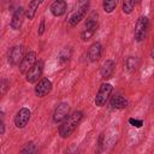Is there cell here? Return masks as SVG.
Segmentation results:
<instances>
[{"label": "cell", "instance_id": "12", "mask_svg": "<svg viewBox=\"0 0 154 154\" xmlns=\"http://www.w3.org/2000/svg\"><path fill=\"white\" fill-rule=\"evenodd\" d=\"M102 53V46L100 42H94L88 49V58L90 61H97Z\"/></svg>", "mask_w": 154, "mask_h": 154}, {"label": "cell", "instance_id": "2", "mask_svg": "<svg viewBox=\"0 0 154 154\" xmlns=\"http://www.w3.org/2000/svg\"><path fill=\"white\" fill-rule=\"evenodd\" d=\"M148 26H149V22H148V18L144 17V16H141L137 22H136V25H135V40L137 42H141L146 38L147 36V31H148Z\"/></svg>", "mask_w": 154, "mask_h": 154}, {"label": "cell", "instance_id": "5", "mask_svg": "<svg viewBox=\"0 0 154 154\" xmlns=\"http://www.w3.org/2000/svg\"><path fill=\"white\" fill-rule=\"evenodd\" d=\"M42 71H43V61H42V60H38V61H36V64L25 73L26 81H28L29 83H35V82L38 81V78L41 77Z\"/></svg>", "mask_w": 154, "mask_h": 154}, {"label": "cell", "instance_id": "28", "mask_svg": "<svg viewBox=\"0 0 154 154\" xmlns=\"http://www.w3.org/2000/svg\"><path fill=\"white\" fill-rule=\"evenodd\" d=\"M150 57L154 59V45H153V48H152V51H150Z\"/></svg>", "mask_w": 154, "mask_h": 154}, {"label": "cell", "instance_id": "15", "mask_svg": "<svg viewBox=\"0 0 154 154\" xmlns=\"http://www.w3.org/2000/svg\"><path fill=\"white\" fill-rule=\"evenodd\" d=\"M109 105L112 106V108H116V109H123L128 106V100L120 95H116V96H112L111 101H109Z\"/></svg>", "mask_w": 154, "mask_h": 154}, {"label": "cell", "instance_id": "6", "mask_svg": "<svg viewBox=\"0 0 154 154\" xmlns=\"http://www.w3.org/2000/svg\"><path fill=\"white\" fill-rule=\"evenodd\" d=\"M36 64V53L34 51H30L25 54L23 60L19 64V71L22 73H26L34 65Z\"/></svg>", "mask_w": 154, "mask_h": 154}, {"label": "cell", "instance_id": "16", "mask_svg": "<svg viewBox=\"0 0 154 154\" xmlns=\"http://www.w3.org/2000/svg\"><path fill=\"white\" fill-rule=\"evenodd\" d=\"M43 0H31L28 5V8L25 11V16L29 18V19H32L35 17V13H36V10L38 8V6L42 4Z\"/></svg>", "mask_w": 154, "mask_h": 154}, {"label": "cell", "instance_id": "22", "mask_svg": "<svg viewBox=\"0 0 154 154\" xmlns=\"http://www.w3.org/2000/svg\"><path fill=\"white\" fill-rule=\"evenodd\" d=\"M20 152H22V153H29V154H30V153H35V152H36V147H35L34 143H28L26 147L23 148Z\"/></svg>", "mask_w": 154, "mask_h": 154}, {"label": "cell", "instance_id": "25", "mask_svg": "<svg viewBox=\"0 0 154 154\" xmlns=\"http://www.w3.org/2000/svg\"><path fill=\"white\" fill-rule=\"evenodd\" d=\"M45 31V19H41L40 26H38V35H42Z\"/></svg>", "mask_w": 154, "mask_h": 154}, {"label": "cell", "instance_id": "27", "mask_svg": "<svg viewBox=\"0 0 154 154\" xmlns=\"http://www.w3.org/2000/svg\"><path fill=\"white\" fill-rule=\"evenodd\" d=\"M4 131H5V125H4V122H1V135L4 134Z\"/></svg>", "mask_w": 154, "mask_h": 154}, {"label": "cell", "instance_id": "19", "mask_svg": "<svg viewBox=\"0 0 154 154\" xmlns=\"http://www.w3.org/2000/svg\"><path fill=\"white\" fill-rule=\"evenodd\" d=\"M136 5V0H123V12L125 14H130L134 11V7Z\"/></svg>", "mask_w": 154, "mask_h": 154}, {"label": "cell", "instance_id": "20", "mask_svg": "<svg viewBox=\"0 0 154 154\" xmlns=\"http://www.w3.org/2000/svg\"><path fill=\"white\" fill-rule=\"evenodd\" d=\"M95 29H90V28H84L83 30H82V32H81V38L83 40V41H89L93 36H94V34H95Z\"/></svg>", "mask_w": 154, "mask_h": 154}, {"label": "cell", "instance_id": "24", "mask_svg": "<svg viewBox=\"0 0 154 154\" xmlns=\"http://www.w3.org/2000/svg\"><path fill=\"white\" fill-rule=\"evenodd\" d=\"M129 123H130L132 126H136V128H141V126L143 125V122H142V120L134 119V118H130V119H129Z\"/></svg>", "mask_w": 154, "mask_h": 154}, {"label": "cell", "instance_id": "21", "mask_svg": "<svg viewBox=\"0 0 154 154\" xmlns=\"http://www.w3.org/2000/svg\"><path fill=\"white\" fill-rule=\"evenodd\" d=\"M71 54H72V51H71V48L66 47V48H64V49L60 52V54H59V60H60L61 63H64V61H67V60L71 58Z\"/></svg>", "mask_w": 154, "mask_h": 154}, {"label": "cell", "instance_id": "4", "mask_svg": "<svg viewBox=\"0 0 154 154\" xmlns=\"http://www.w3.org/2000/svg\"><path fill=\"white\" fill-rule=\"evenodd\" d=\"M30 116H31V112H30L29 108H26V107L20 108V109L16 113V116H14V125H16L18 129L25 128L26 124L29 123Z\"/></svg>", "mask_w": 154, "mask_h": 154}, {"label": "cell", "instance_id": "8", "mask_svg": "<svg viewBox=\"0 0 154 154\" xmlns=\"http://www.w3.org/2000/svg\"><path fill=\"white\" fill-rule=\"evenodd\" d=\"M69 111H70V106L67 102H61L57 106L54 114H53V122L54 123H60L63 122L67 116H69Z\"/></svg>", "mask_w": 154, "mask_h": 154}, {"label": "cell", "instance_id": "3", "mask_svg": "<svg viewBox=\"0 0 154 154\" xmlns=\"http://www.w3.org/2000/svg\"><path fill=\"white\" fill-rule=\"evenodd\" d=\"M112 89H113V87L109 83H102L100 85V88H99V90L96 93V96H95V105L97 107L105 106L106 101L108 100V97H109V95L112 93Z\"/></svg>", "mask_w": 154, "mask_h": 154}, {"label": "cell", "instance_id": "1", "mask_svg": "<svg viewBox=\"0 0 154 154\" xmlns=\"http://www.w3.org/2000/svg\"><path fill=\"white\" fill-rule=\"evenodd\" d=\"M82 118H83V112L82 111H75L71 114H69L63 120L61 125L59 126V135L63 138H66V137L71 136V134L76 130V128L81 123Z\"/></svg>", "mask_w": 154, "mask_h": 154}, {"label": "cell", "instance_id": "18", "mask_svg": "<svg viewBox=\"0 0 154 154\" xmlns=\"http://www.w3.org/2000/svg\"><path fill=\"white\" fill-rule=\"evenodd\" d=\"M117 5H118V0H103V2H102V7L106 13L113 12L114 8L117 7Z\"/></svg>", "mask_w": 154, "mask_h": 154}, {"label": "cell", "instance_id": "14", "mask_svg": "<svg viewBox=\"0 0 154 154\" xmlns=\"http://www.w3.org/2000/svg\"><path fill=\"white\" fill-rule=\"evenodd\" d=\"M87 10H88V6H82V7H78V10L71 16V18H70V20H69V23H70V25L71 26H75V25H77L82 19H83V17L85 16V13H87Z\"/></svg>", "mask_w": 154, "mask_h": 154}, {"label": "cell", "instance_id": "13", "mask_svg": "<svg viewBox=\"0 0 154 154\" xmlns=\"http://www.w3.org/2000/svg\"><path fill=\"white\" fill-rule=\"evenodd\" d=\"M114 69H116V63H114L113 60L108 59V60H106V61L102 64V66H101V69H100V73H101V76H102L103 78H109V77L113 75Z\"/></svg>", "mask_w": 154, "mask_h": 154}, {"label": "cell", "instance_id": "26", "mask_svg": "<svg viewBox=\"0 0 154 154\" xmlns=\"http://www.w3.org/2000/svg\"><path fill=\"white\" fill-rule=\"evenodd\" d=\"M89 4V0H78V7H82V6H88Z\"/></svg>", "mask_w": 154, "mask_h": 154}, {"label": "cell", "instance_id": "17", "mask_svg": "<svg viewBox=\"0 0 154 154\" xmlns=\"http://www.w3.org/2000/svg\"><path fill=\"white\" fill-rule=\"evenodd\" d=\"M125 66H126V70L132 72V71H136L140 66V59L136 58V57H129L125 61Z\"/></svg>", "mask_w": 154, "mask_h": 154}, {"label": "cell", "instance_id": "10", "mask_svg": "<svg viewBox=\"0 0 154 154\" xmlns=\"http://www.w3.org/2000/svg\"><path fill=\"white\" fill-rule=\"evenodd\" d=\"M23 47L22 46H14L10 51L8 54V63L12 65H18L23 60Z\"/></svg>", "mask_w": 154, "mask_h": 154}, {"label": "cell", "instance_id": "9", "mask_svg": "<svg viewBox=\"0 0 154 154\" xmlns=\"http://www.w3.org/2000/svg\"><path fill=\"white\" fill-rule=\"evenodd\" d=\"M24 16H25V10L20 6L18 7L13 14H12V18H11V28L13 30H19L22 24H23V19H24Z\"/></svg>", "mask_w": 154, "mask_h": 154}, {"label": "cell", "instance_id": "23", "mask_svg": "<svg viewBox=\"0 0 154 154\" xmlns=\"http://www.w3.org/2000/svg\"><path fill=\"white\" fill-rule=\"evenodd\" d=\"M19 6V0H10V11H16Z\"/></svg>", "mask_w": 154, "mask_h": 154}, {"label": "cell", "instance_id": "11", "mask_svg": "<svg viewBox=\"0 0 154 154\" xmlns=\"http://www.w3.org/2000/svg\"><path fill=\"white\" fill-rule=\"evenodd\" d=\"M67 4L65 0H54L51 5V12L54 17H60L66 12Z\"/></svg>", "mask_w": 154, "mask_h": 154}, {"label": "cell", "instance_id": "7", "mask_svg": "<svg viewBox=\"0 0 154 154\" xmlns=\"http://www.w3.org/2000/svg\"><path fill=\"white\" fill-rule=\"evenodd\" d=\"M52 90V82L48 78H42L35 87V95L37 97H43L48 95Z\"/></svg>", "mask_w": 154, "mask_h": 154}]
</instances>
